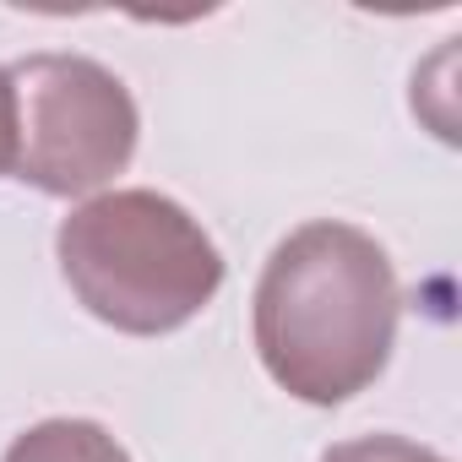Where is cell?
Listing matches in <instances>:
<instances>
[{
	"instance_id": "cell-1",
	"label": "cell",
	"mask_w": 462,
	"mask_h": 462,
	"mask_svg": "<svg viewBox=\"0 0 462 462\" xmlns=\"http://www.w3.org/2000/svg\"><path fill=\"white\" fill-rule=\"evenodd\" d=\"M402 289L386 251L354 223H305L256 283V354L267 375L316 408L359 397L392 359Z\"/></svg>"
},
{
	"instance_id": "cell-2",
	"label": "cell",
	"mask_w": 462,
	"mask_h": 462,
	"mask_svg": "<svg viewBox=\"0 0 462 462\" xmlns=\"http://www.w3.org/2000/svg\"><path fill=\"white\" fill-rule=\"evenodd\" d=\"M55 256L82 310L131 337L185 327L223 289V256L207 228L158 190L82 201L60 223Z\"/></svg>"
},
{
	"instance_id": "cell-3",
	"label": "cell",
	"mask_w": 462,
	"mask_h": 462,
	"mask_svg": "<svg viewBox=\"0 0 462 462\" xmlns=\"http://www.w3.org/2000/svg\"><path fill=\"white\" fill-rule=\"evenodd\" d=\"M17 88V180L50 196L104 190L136 152V104L115 71L88 55H28Z\"/></svg>"
},
{
	"instance_id": "cell-4",
	"label": "cell",
	"mask_w": 462,
	"mask_h": 462,
	"mask_svg": "<svg viewBox=\"0 0 462 462\" xmlns=\"http://www.w3.org/2000/svg\"><path fill=\"white\" fill-rule=\"evenodd\" d=\"M6 462H131V457L93 419H44L12 440Z\"/></svg>"
},
{
	"instance_id": "cell-5",
	"label": "cell",
	"mask_w": 462,
	"mask_h": 462,
	"mask_svg": "<svg viewBox=\"0 0 462 462\" xmlns=\"http://www.w3.org/2000/svg\"><path fill=\"white\" fill-rule=\"evenodd\" d=\"M321 462H446V457L408 440V435H359V440L332 446Z\"/></svg>"
},
{
	"instance_id": "cell-6",
	"label": "cell",
	"mask_w": 462,
	"mask_h": 462,
	"mask_svg": "<svg viewBox=\"0 0 462 462\" xmlns=\"http://www.w3.org/2000/svg\"><path fill=\"white\" fill-rule=\"evenodd\" d=\"M17 169V88L12 71L0 66V174Z\"/></svg>"
}]
</instances>
